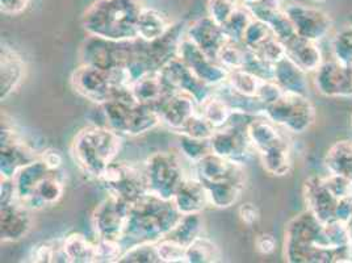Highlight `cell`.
Here are the masks:
<instances>
[{"label":"cell","mask_w":352,"mask_h":263,"mask_svg":"<svg viewBox=\"0 0 352 263\" xmlns=\"http://www.w3.org/2000/svg\"><path fill=\"white\" fill-rule=\"evenodd\" d=\"M145 6L141 0H95L82 16V25L89 36L107 40H134L137 21Z\"/></svg>","instance_id":"2"},{"label":"cell","mask_w":352,"mask_h":263,"mask_svg":"<svg viewBox=\"0 0 352 263\" xmlns=\"http://www.w3.org/2000/svg\"><path fill=\"white\" fill-rule=\"evenodd\" d=\"M249 137L259 154L264 170L272 176H285L289 171V150L276 124L270 118L255 117L249 124Z\"/></svg>","instance_id":"5"},{"label":"cell","mask_w":352,"mask_h":263,"mask_svg":"<svg viewBox=\"0 0 352 263\" xmlns=\"http://www.w3.org/2000/svg\"><path fill=\"white\" fill-rule=\"evenodd\" d=\"M173 23L155 8L144 7L137 21V37L144 41H154L167 33Z\"/></svg>","instance_id":"25"},{"label":"cell","mask_w":352,"mask_h":263,"mask_svg":"<svg viewBox=\"0 0 352 263\" xmlns=\"http://www.w3.org/2000/svg\"><path fill=\"white\" fill-rule=\"evenodd\" d=\"M276 248V240L272 234L261 233L255 238V249L262 255H270L275 251Z\"/></svg>","instance_id":"44"},{"label":"cell","mask_w":352,"mask_h":263,"mask_svg":"<svg viewBox=\"0 0 352 263\" xmlns=\"http://www.w3.org/2000/svg\"><path fill=\"white\" fill-rule=\"evenodd\" d=\"M63 250L69 263H95V241L83 233L74 232L63 237Z\"/></svg>","instance_id":"26"},{"label":"cell","mask_w":352,"mask_h":263,"mask_svg":"<svg viewBox=\"0 0 352 263\" xmlns=\"http://www.w3.org/2000/svg\"><path fill=\"white\" fill-rule=\"evenodd\" d=\"M66 183L63 171H50L44 179L38 183L37 189L34 191L33 196L27 203V208H30L32 212L41 211L45 208L58 204L60 199L65 195Z\"/></svg>","instance_id":"23"},{"label":"cell","mask_w":352,"mask_h":263,"mask_svg":"<svg viewBox=\"0 0 352 263\" xmlns=\"http://www.w3.org/2000/svg\"><path fill=\"white\" fill-rule=\"evenodd\" d=\"M95 246H96L95 263H118L120 257L124 253V248L120 241L96 238Z\"/></svg>","instance_id":"40"},{"label":"cell","mask_w":352,"mask_h":263,"mask_svg":"<svg viewBox=\"0 0 352 263\" xmlns=\"http://www.w3.org/2000/svg\"><path fill=\"white\" fill-rule=\"evenodd\" d=\"M30 208L19 200L1 204L0 208V238L3 244L19 242L25 238L33 227Z\"/></svg>","instance_id":"19"},{"label":"cell","mask_w":352,"mask_h":263,"mask_svg":"<svg viewBox=\"0 0 352 263\" xmlns=\"http://www.w3.org/2000/svg\"><path fill=\"white\" fill-rule=\"evenodd\" d=\"M28 260L36 263H69L63 250V238L47 240L33 245Z\"/></svg>","instance_id":"31"},{"label":"cell","mask_w":352,"mask_h":263,"mask_svg":"<svg viewBox=\"0 0 352 263\" xmlns=\"http://www.w3.org/2000/svg\"><path fill=\"white\" fill-rule=\"evenodd\" d=\"M177 147L183 158L191 162V165L212 153L210 140H199L186 134H177Z\"/></svg>","instance_id":"34"},{"label":"cell","mask_w":352,"mask_h":263,"mask_svg":"<svg viewBox=\"0 0 352 263\" xmlns=\"http://www.w3.org/2000/svg\"><path fill=\"white\" fill-rule=\"evenodd\" d=\"M50 170L41 158L32 162L23 167L15 176H14V183H15L16 195L17 200L21 204L27 205L30 202V198L33 196L34 191L37 189L38 183L47 176Z\"/></svg>","instance_id":"24"},{"label":"cell","mask_w":352,"mask_h":263,"mask_svg":"<svg viewBox=\"0 0 352 263\" xmlns=\"http://www.w3.org/2000/svg\"><path fill=\"white\" fill-rule=\"evenodd\" d=\"M238 216L245 225L254 227L261 219V212L256 205L252 203H243L238 208Z\"/></svg>","instance_id":"43"},{"label":"cell","mask_w":352,"mask_h":263,"mask_svg":"<svg viewBox=\"0 0 352 263\" xmlns=\"http://www.w3.org/2000/svg\"><path fill=\"white\" fill-rule=\"evenodd\" d=\"M264 116L294 132L302 131L309 116L308 104L297 92L283 91L275 102L268 104Z\"/></svg>","instance_id":"14"},{"label":"cell","mask_w":352,"mask_h":263,"mask_svg":"<svg viewBox=\"0 0 352 263\" xmlns=\"http://www.w3.org/2000/svg\"><path fill=\"white\" fill-rule=\"evenodd\" d=\"M131 92L135 102L155 108L174 90L170 87L162 72H153L134 81Z\"/></svg>","instance_id":"22"},{"label":"cell","mask_w":352,"mask_h":263,"mask_svg":"<svg viewBox=\"0 0 352 263\" xmlns=\"http://www.w3.org/2000/svg\"><path fill=\"white\" fill-rule=\"evenodd\" d=\"M131 205L112 195H108L96 205L91 216V224L96 238L121 242L129 219Z\"/></svg>","instance_id":"12"},{"label":"cell","mask_w":352,"mask_h":263,"mask_svg":"<svg viewBox=\"0 0 352 263\" xmlns=\"http://www.w3.org/2000/svg\"><path fill=\"white\" fill-rule=\"evenodd\" d=\"M140 40H107L89 36L80 45V63L91 65L107 72L118 67H128L137 59Z\"/></svg>","instance_id":"6"},{"label":"cell","mask_w":352,"mask_h":263,"mask_svg":"<svg viewBox=\"0 0 352 263\" xmlns=\"http://www.w3.org/2000/svg\"><path fill=\"white\" fill-rule=\"evenodd\" d=\"M265 82L267 81H264L262 78L249 73L243 69L232 70L228 75V83L234 88L235 91H238L239 94L249 96V98L259 99Z\"/></svg>","instance_id":"32"},{"label":"cell","mask_w":352,"mask_h":263,"mask_svg":"<svg viewBox=\"0 0 352 263\" xmlns=\"http://www.w3.org/2000/svg\"><path fill=\"white\" fill-rule=\"evenodd\" d=\"M40 158L44 161L45 165L53 170V171H59L62 170V166H63V154L59 151L58 149H54V147H47L41 151V156Z\"/></svg>","instance_id":"42"},{"label":"cell","mask_w":352,"mask_h":263,"mask_svg":"<svg viewBox=\"0 0 352 263\" xmlns=\"http://www.w3.org/2000/svg\"><path fill=\"white\" fill-rule=\"evenodd\" d=\"M148 191L166 200H173L187 174L183 156L175 151H157L144 163Z\"/></svg>","instance_id":"7"},{"label":"cell","mask_w":352,"mask_h":263,"mask_svg":"<svg viewBox=\"0 0 352 263\" xmlns=\"http://www.w3.org/2000/svg\"><path fill=\"white\" fill-rule=\"evenodd\" d=\"M121 147L122 136L118 132L91 124L75 134L70 153L79 170L98 180L111 163L118 161Z\"/></svg>","instance_id":"3"},{"label":"cell","mask_w":352,"mask_h":263,"mask_svg":"<svg viewBox=\"0 0 352 263\" xmlns=\"http://www.w3.org/2000/svg\"><path fill=\"white\" fill-rule=\"evenodd\" d=\"M265 0H241V3L242 4H245V6H256V4H261V3H263Z\"/></svg>","instance_id":"45"},{"label":"cell","mask_w":352,"mask_h":263,"mask_svg":"<svg viewBox=\"0 0 352 263\" xmlns=\"http://www.w3.org/2000/svg\"><path fill=\"white\" fill-rule=\"evenodd\" d=\"M214 132L216 129L210 125V123L197 109V112L186 123L183 129L176 134H186V136L199 138V140H210L212 136L214 134Z\"/></svg>","instance_id":"38"},{"label":"cell","mask_w":352,"mask_h":263,"mask_svg":"<svg viewBox=\"0 0 352 263\" xmlns=\"http://www.w3.org/2000/svg\"><path fill=\"white\" fill-rule=\"evenodd\" d=\"M255 16L251 12L248 6L241 4L232 17L226 21V24L222 27L226 36L229 37L230 41L234 43H242L243 36L246 33V30L249 28L250 23L252 21Z\"/></svg>","instance_id":"33"},{"label":"cell","mask_w":352,"mask_h":263,"mask_svg":"<svg viewBox=\"0 0 352 263\" xmlns=\"http://www.w3.org/2000/svg\"><path fill=\"white\" fill-rule=\"evenodd\" d=\"M96 182L108 195L116 196L131 204L150 192L144 166L140 167L129 162L111 163Z\"/></svg>","instance_id":"8"},{"label":"cell","mask_w":352,"mask_h":263,"mask_svg":"<svg viewBox=\"0 0 352 263\" xmlns=\"http://www.w3.org/2000/svg\"><path fill=\"white\" fill-rule=\"evenodd\" d=\"M173 202L182 215L203 213L208 205H210L206 186L193 174L184 179L176 191Z\"/></svg>","instance_id":"21"},{"label":"cell","mask_w":352,"mask_h":263,"mask_svg":"<svg viewBox=\"0 0 352 263\" xmlns=\"http://www.w3.org/2000/svg\"><path fill=\"white\" fill-rule=\"evenodd\" d=\"M118 263H161L155 244H138L125 249Z\"/></svg>","instance_id":"36"},{"label":"cell","mask_w":352,"mask_h":263,"mask_svg":"<svg viewBox=\"0 0 352 263\" xmlns=\"http://www.w3.org/2000/svg\"><path fill=\"white\" fill-rule=\"evenodd\" d=\"M92 124L107 127L121 136L135 137L155 129L162 121L153 107L135 102L129 91L103 104H96Z\"/></svg>","instance_id":"4"},{"label":"cell","mask_w":352,"mask_h":263,"mask_svg":"<svg viewBox=\"0 0 352 263\" xmlns=\"http://www.w3.org/2000/svg\"><path fill=\"white\" fill-rule=\"evenodd\" d=\"M248 50L249 49L242 43H234L229 40L221 49L217 62L221 63L228 72L242 69L246 61Z\"/></svg>","instance_id":"35"},{"label":"cell","mask_w":352,"mask_h":263,"mask_svg":"<svg viewBox=\"0 0 352 263\" xmlns=\"http://www.w3.org/2000/svg\"><path fill=\"white\" fill-rule=\"evenodd\" d=\"M161 117L162 124L171 131L179 133L199 109V104L191 95L180 91L168 94L155 108Z\"/></svg>","instance_id":"18"},{"label":"cell","mask_w":352,"mask_h":263,"mask_svg":"<svg viewBox=\"0 0 352 263\" xmlns=\"http://www.w3.org/2000/svg\"><path fill=\"white\" fill-rule=\"evenodd\" d=\"M256 117L243 112H235L229 123L216 129L210 138L212 151L230 161L245 165L254 150L250 141L249 124ZM255 151V150H254Z\"/></svg>","instance_id":"9"},{"label":"cell","mask_w":352,"mask_h":263,"mask_svg":"<svg viewBox=\"0 0 352 263\" xmlns=\"http://www.w3.org/2000/svg\"><path fill=\"white\" fill-rule=\"evenodd\" d=\"M183 215L173 200L147 192L131 205L129 219L121 245L124 250L138 244H155L168 235Z\"/></svg>","instance_id":"1"},{"label":"cell","mask_w":352,"mask_h":263,"mask_svg":"<svg viewBox=\"0 0 352 263\" xmlns=\"http://www.w3.org/2000/svg\"><path fill=\"white\" fill-rule=\"evenodd\" d=\"M204 186L208 192L209 203L219 209H226L236 204L245 189V183L239 182H222Z\"/></svg>","instance_id":"27"},{"label":"cell","mask_w":352,"mask_h":263,"mask_svg":"<svg viewBox=\"0 0 352 263\" xmlns=\"http://www.w3.org/2000/svg\"><path fill=\"white\" fill-rule=\"evenodd\" d=\"M199 111L210 123V125L214 129H220L222 127H225L234 114V111L226 104V102L222 101L214 92L206 99V102L199 105Z\"/></svg>","instance_id":"30"},{"label":"cell","mask_w":352,"mask_h":263,"mask_svg":"<svg viewBox=\"0 0 352 263\" xmlns=\"http://www.w3.org/2000/svg\"><path fill=\"white\" fill-rule=\"evenodd\" d=\"M177 57L190 67L192 73L210 87L216 88L228 81L229 72L217 61L206 56L201 49L186 37V34L179 45Z\"/></svg>","instance_id":"13"},{"label":"cell","mask_w":352,"mask_h":263,"mask_svg":"<svg viewBox=\"0 0 352 263\" xmlns=\"http://www.w3.org/2000/svg\"><path fill=\"white\" fill-rule=\"evenodd\" d=\"M192 174L203 185L222 182H239L246 185L245 165L223 158L213 151L192 165Z\"/></svg>","instance_id":"15"},{"label":"cell","mask_w":352,"mask_h":263,"mask_svg":"<svg viewBox=\"0 0 352 263\" xmlns=\"http://www.w3.org/2000/svg\"><path fill=\"white\" fill-rule=\"evenodd\" d=\"M27 65L23 56L11 46L1 45L0 53V99L6 102L24 81Z\"/></svg>","instance_id":"20"},{"label":"cell","mask_w":352,"mask_h":263,"mask_svg":"<svg viewBox=\"0 0 352 263\" xmlns=\"http://www.w3.org/2000/svg\"><path fill=\"white\" fill-rule=\"evenodd\" d=\"M241 4V0H208L206 12L210 19L223 27Z\"/></svg>","instance_id":"37"},{"label":"cell","mask_w":352,"mask_h":263,"mask_svg":"<svg viewBox=\"0 0 352 263\" xmlns=\"http://www.w3.org/2000/svg\"><path fill=\"white\" fill-rule=\"evenodd\" d=\"M41 151L32 147L15 124L1 116L0 133V176L6 179L14 176L27 165L38 160Z\"/></svg>","instance_id":"11"},{"label":"cell","mask_w":352,"mask_h":263,"mask_svg":"<svg viewBox=\"0 0 352 263\" xmlns=\"http://www.w3.org/2000/svg\"><path fill=\"white\" fill-rule=\"evenodd\" d=\"M203 225L204 222H203L201 213L183 215L177 221L175 228L166 237L173 238L174 241L187 248L197 237L203 234Z\"/></svg>","instance_id":"28"},{"label":"cell","mask_w":352,"mask_h":263,"mask_svg":"<svg viewBox=\"0 0 352 263\" xmlns=\"http://www.w3.org/2000/svg\"><path fill=\"white\" fill-rule=\"evenodd\" d=\"M186 37L214 61H217L223 45L229 41L223 28L208 15L190 23L186 30Z\"/></svg>","instance_id":"17"},{"label":"cell","mask_w":352,"mask_h":263,"mask_svg":"<svg viewBox=\"0 0 352 263\" xmlns=\"http://www.w3.org/2000/svg\"><path fill=\"white\" fill-rule=\"evenodd\" d=\"M70 85L74 91L88 102L103 104L122 94L131 91V88H121L116 83L112 72L80 63L70 76Z\"/></svg>","instance_id":"10"},{"label":"cell","mask_w":352,"mask_h":263,"mask_svg":"<svg viewBox=\"0 0 352 263\" xmlns=\"http://www.w3.org/2000/svg\"><path fill=\"white\" fill-rule=\"evenodd\" d=\"M161 263H186L187 248L170 237H164L155 242Z\"/></svg>","instance_id":"39"},{"label":"cell","mask_w":352,"mask_h":263,"mask_svg":"<svg viewBox=\"0 0 352 263\" xmlns=\"http://www.w3.org/2000/svg\"><path fill=\"white\" fill-rule=\"evenodd\" d=\"M222 261V253L216 242L203 234L186 250V263H216Z\"/></svg>","instance_id":"29"},{"label":"cell","mask_w":352,"mask_h":263,"mask_svg":"<svg viewBox=\"0 0 352 263\" xmlns=\"http://www.w3.org/2000/svg\"><path fill=\"white\" fill-rule=\"evenodd\" d=\"M32 0H0V11L3 15L19 16L25 12Z\"/></svg>","instance_id":"41"},{"label":"cell","mask_w":352,"mask_h":263,"mask_svg":"<svg viewBox=\"0 0 352 263\" xmlns=\"http://www.w3.org/2000/svg\"><path fill=\"white\" fill-rule=\"evenodd\" d=\"M161 72L170 87L174 91L191 95L199 105L206 102L214 92V88L208 86L206 82H203L199 76L192 73L190 67L179 57L170 61Z\"/></svg>","instance_id":"16"}]
</instances>
